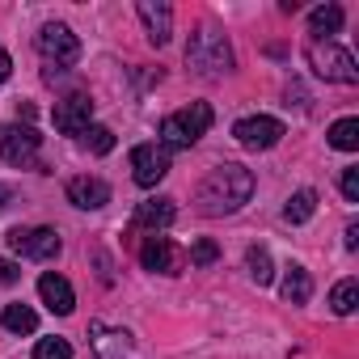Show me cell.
<instances>
[{
  "label": "cell",
  "instance_id": "1",
  "mask_svg": "<svg viewBox=\"0 0 359 359\" xmlns=\"http://www.w3.org/2000/svg\"><path fill=\"white\" fill-rule=\"evenodd\" d=\"M254 195V173L245 165H216L203 182H199V212L203 216H229Z\"/></svg>",
  "mask_w": 359,
  "mask_h": 359
},
{
  "label": "cell",
  "instance_id": "2",
  "mask_svg": "<svg viewBox=\"0 0 359 359\" xmlns=\"http://www.w3.org/2000/svg\"><path fill=\"white\" fill-rule=\"evenodd\" d=\"M212 127V106L208 102H191L182 110H173L165 123H161V148H195L199 135H208Z\"/></svg>",
  "mask_w": 359,
  "mask_h": 359
},
{
  "label": "cell",
  "instance_id": "3",
  "mask_svg": "<svg viewBox=\"0 0 359 359\" xmlns=\"http://www.w3.org/2000/svg\"><path fill=\"white\" fill-rule=\"evenodd\" d=\"M187 64H191L199 76H224V72H233V47H229V39H224L220 30L203 26V30L191 34Z\"/></svg>",
  "mask_w": 359,
  "mask_h": 359
},
{
  "label": "cell",
  "instance_id": "4",
  "mask_svg": "<svg viewBox=\"0 0 359 359\" xmlns=\"http://www.w3.org/2000/svg\"><path fill=\"white\" fill-rule=\"evenodd\" d=\"M309 64H313V72L325 76V81H338V85H355V81H359V64L351 60V51H342V47L330 43V39L309 43Z\"/></svg>",
  "mask_w": 359,
  "mask_h": 359
},
{
  "label": "cell",
  "instance_id": "5",
  "mask_svg": "<svg viewBox=\"0 0 359 359\" xmlns=\"http://www.w3.org/2000/svg\"><path fill=\"white\" fill-rule=\"evenodd\" d=\"M34 47H39V55H43L47 64H55V68H68V64L81 60V39H76L64 22H47V26L39 30Z\"/></svg>",
  "mask_w": 359,
  "mask_h": 359
},
{
  "label": "cell",
  "instance_id": "6",
  "mask_svg": "<svg viewBox=\"0 0 359 359\" xmlns=\"http://www.w3.org/2000/svg\"><path fill=\"white\" fill-rule=\"evenodd\" d=\"M39 144H43V135L34 127H22V123L0 131V156H5L9 165H22V169L39 161Z\"/></svg>",
  "mask_w": 359,
  "mask_h": 359
},
{
  "label": "cell",
  "instance_id": "7",
  "mask_svg": "<svg viewBox=\"0 0 359 359\" xmlns=\"http://www.w3.org/2000/svg\"><path fill=\"white\" fill-rule=\"evenodd\" d=\"M140 262H144V271H161V275H182V266H187V250H177L169 237H148L144 245H140Z\"/></svg>",
  "mask_w": 359,
  "mask_h": 359
},
{
  "label": "cell",
  "instance_id": "8",
  "mask_svg": "<svg viewBox=\"0 0 359 359\" xmlns=\"http://www.w3.org/2000/svg\"><path fill=\"white\" fill-rule=\"evenodd\" d=\"M9 250L34 262H47L60 254V233L55 229H13L9 233Z\"/></svg>",
  "mask_w": 359,
  "mask_h": 359
},
{
  "label": "cell",
  "instance_id": "9",
  "mask_svg": "<svg viewBox=\"0 0 359 359\" xmlns=\"http://www.w3.org/2000/svg\"><path fill=\"white\" fill-rule=\"evenodd\" d=\"M233 135H237V144H245V148H275V144L283 140V123L271 118V114H250V118L233 123Z\"/></svg>",
  "mask_w": 359,
  "mask_h": 359
},
{
  "label": "cell",
  "instance_id": "10",
  "mask_svg": "<svg viewBox=\"0 0 359 359\" xmlns=\"http://www.w3.org/2000/svg\"><path fill=\"white\" fill-rule=\"evenodd\" d=\"M169 173V152L156 144H135L131 148V177L140 187H156L161 177Z\"/></svg>",
  "mask_w": 359,
  "mask_h": 359
},
{
  "label": "cell",
  "instance_id": "11",
  "mask_svg": "<svg viewBox=\"0 0 359 359\" xmlns=\"http://www.w3.org/2000/svg\"><path fill=\"white\" fill-rule=\"evenodd\" d=\"M89 123H93V102H89V93H68V97L55 102V127H60L64 135H81Z\"/></svg>",
  "mask_w": 359,
  "mask_h": 359
},
{
  "label": "cell",
  "instance_id": "12",
  "mask_svg": "<svg viewBox=\"0 0 359 359\" xmlns=\"http://www.w3.org/2000/svg\"><path fill=\"white\" fill-rule=\"evenodd\" d=\"M135 13H140V22H144V30H148V43H152V47H165L169 34H173V9L165 5V0H140Z\"/></svg>",
  "mask_w": 359,
  "mask_h": 359
},
{
  "label": "cell",
  "instance_id": "13",
  "mask_svg": "<svg viewBox=\"0 0 359 359\" xmlns=\"http://www.w3.org/2000/svg\"><path fill=\"white\" fill-rule=\"evenodd\" d=\"M39 296H43V304H47L51 313H60V317H68V313L76 309V292H72V283H68L64 275H55V271H47V275L39 279Z\"/></svg>",
  "mask_w": 359,
  "mask_h": 359
},
{
  "label": "cell",
  "instance_id": "14",
  "mask_svg": "<svg viewBox=\"0 0 359 359\" xmlns=\"http://www.w3.org/2000/svg\"><path fill=\"white\" fill-rule=\"evenodd\" d=\"M89 342H93L97 359H127V355H131V334H127V330H110V325H102V321L89 325Z\"/></svg>",
  "mask_w": 359,
  "mask_h": 359
},
{
  "label": "cell",
  "instance_id": "15",
  "mask_svg": "<svg viewBox=\"0 0 359 359\" xmlns=\"http://www.w3.org/2000/svg\"><path fill=\"white\" fill-rule=\"evenodd\" d=\"M68 199L76 203V208H85V212H97V208H106L110 203V187L102 182V177H72L68 182Z\"/></svg>",
  "mask_w": 359,
  "mask_h": 359
},
{
  "label": "cell",
  "instance_id": "16",
  "mask_svg": "<svg viewBox=\"0 0 359 359\" xmlns=\"http://www.w3.org/2000/svg\"><path fill=\"white\" fill-rule=\"evenodd\" d=\"M173 199H148V203H140L135 208V229H152V233H161V229H169L173 224Z\"/></svg>",
  "mask_w": 359,
  "mask_h": 359
},
{
  "label": "cell",
  "instance_id": "17",
  "mask_svg": "<svg viewBox=\"0 0 359 359\" xmlns=\"http://www.w3.org/2000/svg\"><path fill=\"white\" fill-rule=\"evenodd\" d=\"M0 325H5L9 334H34V330H39V313H34L30 304H5Z\"/></svg>",
  "mask_w": 359,
  "mask_h": 359
},
{
  "label": "cell",
  "instance_id": "18",
  "mask_svg": "<svg viewBox=\"0 0 359 359\" xmlns=\"http://www.w3.org/2000/svg\"><path fill=\"white\" fill-rule=\"evenodd\" d=\"M309 30H313L317 39L338 34V30H342V9H338V5H317V9L309 13Z\"/></svg>",
  "mask_w": 359,
  "mask_h": 359
},
{
  "label": "cell",
  "instance_id": "19",
  "mask_svg": "<svg viewBox=\"0 0 359 359\" xmlns=\"http://www.w3.org/2000/svg\"><path fill=\"white\" fill-rule=\"evenodd\" d=\"M309 296H313L309 271H304V266H287V275H283V300H287V304H304Z\"/></svg>",
  "mask_w": 359,
  "mask_h": 359
},
{
  "label": "cell",
  "instance_id": "20",
  "mask_svg": "<svg viewBox=\"0 0 359 359\" xmlns=\"http://www.w3.org/2000/svg\"><path fill=\"white\" fill-rule=\"evenodd\" d=\"M330 309H334L338 317H351V313L359 309V279H342V283L330 292Z\"/></svg>",
  "mask_w": 359,
  "mask_h": 359
},
{
  "label": "cell",
  "instance_id": "21",
  "mask_svg": "<svg viewBox=\"0 0 359 359\" xmlns=\"http://www.w3.org/2000/svg\"><path fill=\"white\" fill-rule=\"evenodd\" d=\"M330 144H334L338 152H355V148H359V118H338V123L330 127Z\"/></svg>",
  "mask_w": 359,
  "mask_h": 359
},
{
  "label": "cell",
  "instance_id": "22",
  "mask_svg": "<svg viewBox=\"0 0 359 359\" xmlns=\"http://www.w3.org/2000/svg\"><path fill=\"white\" fill-rule=\"evenodd\" d=\"M313 212H317V191H296V195L287 199V208H283V216H287L292 224L313 220Z\"/></svg>",
  "mask_w": 359,
  "mask_h": 359
},
{
  "label": "cell",
  "instance_id": "23",
  "mask_svg": "<svg viewBox=\"0 0 359 359\" xmlns=\"http://www.w3.org/2000/svg\"><path fill=\"white\" fill-rule=\"evenodd\" d=\"M245 266H250V279H254L258 287H266V283L275 279V266H271V254H266L262 245H254V250L245 254Z\"/></svg>",
  "mask_w": 359,
  "mask_h": 359
},
{
  "label": "cell",
  "instance_id": "24",
  "mask_svg": "<svg viewBox=\"0 0 359 359\" xmlns=\"http://www.w3.org/2000/svg\"><path fill=\"white\" fill-rule=\"evenodd\" d=\"M81 135H85V148H89V152H97V156H106V152L114 148V131H110V127H97V123H89Z\"/></svg>",
  "mask_w": 359,
  "mask_h": 359
},
{
  "label": "cell",
  "instance_id": "25",
  "mask_svg": "<svg viewBox=\"0 0 359 359\" xmlns=\"http://www.w3.org/2000/svg\"><path fill=\"white\" fill-rule=\"evenodd\" d=\"M34 359H72V346H68L64 338H39Z\"/></svg>",
  "mask_w": 359,
  "mask_h": 359
},
{
  "label": "cell",
  "instance_id": "26",
  "mask_svg": "<svg viewBox=\"0 0 359 359\" xmlns=\"http://www.w3.org/2000/svg\"><path fill=\"white\" fill-rule=\"evenodd\" d=\"M216 258H220V245H216V241H208V237H203V241H195V245H191V266H212Z\"/></svg>",
  "mask_w": 359,
  "mask_h": 359
},
{
  "label": "cell",
  "instance_id": "27",
  "mask_svg": "<svg viewBox=\"0 0 359 359\" xmlns=\"http://www.w3.org/2000/svg\"><path fill=\"white\" fill-rule=\"evenodd\" d=\"M342 195H346V203H359V169L355 165L342 169Z\"/></svg>",
  "mask_w": 359,
  "mask_h": 359
},
{
  "label": "cell",
  "instance_id": "28",
  "mask_svg": "<svg viewBox=\"0 0 359 359\" xmlns=\"http://www.w3.org/2000/svg\"><path fill=\"white\" fill-rule=\"evenodd\" d=\"M18 279H22V266H18V262H9V258H0V283L9 287V283H18Z\"/></svg>",
  "mask_w": 359,
  "mask_h": 359
},
{
  "label": "cell",
  "instance_id": "29",
  "mask_svg": "<svg viewBox=\"0 0 359 359\" xmlns=\"http://www.w3.org/2000/svg\"><path fill=\"white\" fill-rule=\"evenodd\" d=\"M9 72H13V60H9V51H5V47H0V85L9 81Z\"/></svg>",
  "mask_w": 359,
  "mask_h": 359
},
{
  "label": "cell",
  "instance_id": "30",
  "mask_svg": "<svg viewBox=\"0 0 359 359\" xmlns=\"http://www.w3.org/2000/svg\"><path fill=\"white\" fill-rule=\"evenodd\" d=\"M342 241H346V250H359V224H346V237Z\"/></svg>",
  "mask_w": 359,
  "mask_h": 359
},
{
  "label": "cell",
  "instance_id": "31",
  "mask_svg": "<svg viewBox=\"0 0 359 359\" xmlns=\"http://www.w3.org/2000/svg\"><path fill=\"white\" fill-rule=\"evenodd\" d=\"M0 208H5V191H0Z\"/></svg>",
  "mask_w": 359,
  "mask_h": 359
}]
</instances>
